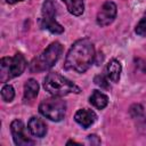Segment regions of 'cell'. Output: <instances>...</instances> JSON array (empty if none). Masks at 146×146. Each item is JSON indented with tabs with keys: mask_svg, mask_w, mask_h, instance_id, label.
I'll return each mask as SVG.
<instances>
[{
	"mask_svg": "<svg viewBox=\"0 0 146 146\" xmlns=\"http://www.w3.org/2000/svg\"><path fill=\"white\" fill-rule=\"evenodd\" d=\"M27 62L22 52H16L13 57H3L0 60V81L2 83L19 76L26 68Z\"/></svg>",
	"mask_w": 146,
	"mask_h": 146,
	"instance_id": "cell-4",
	"label": "cell"
},
{
	"mask_svg": "<svg viewBox=\"0 0 146 146\" xmlns=\"http://www.w3.org/2000/svg\"><path fill=\"white\" fill-rule=\"evenodd\" d=\"M121 72H122V66L121 63L117 59H111L108 62V64L105 67V73L108 80H111L114 83H117L120 81V76H121Z\"/></svg>",
	"mask_w": 146,
	"mask_h": 146,
	"instance_id": "cell-11",
	"label": "cell"
},
{
	"mask_svg": "<svg viewBox=\"0 0 146 146\" xmlns=\"http://www.w3.org/2000/svg\"><path fill=\"white\" fill-rule=\"evenodd\" d=\"M94 82H95V84H97V86L100 87V88L110 89L108 79H107V76H104L103 74H98V75H96L95 79H94Z\"/></svg>",
	"mask_w": 146,
	"mask_h": 146,
	"instance_id": "cell-16",
	"label": "cell"
},
{
	"mask_svg": "<svg viewBox=\"0 0 146 146\" xmlns=\"http://www.w3.org/2000/svg\"><path fill=\"white\" fill-rule=\"evenodd\" d=\"M68 10L70 14L74 16H81L84 11V3L83 0H62Z\"/></svg>",
	"mask_w": 146,
	"mask_h": 146,
	"instance_id": "cell-14",
	"label": "cell"
},
{
	"mask_svg": "<svg viewBox=\"0 0 146 146\" xmlns=\"http://www.w3.org/2000/svg\"><path fill=\"white\" fill-rule=\"evenodd\" d=\"M1 97L6 103H10L15 97V90H14L13 86L5 84L1 89Z\"/></svg>",
	"mask_w": 146,
	"mask_h": 146,
	"instance_id": "cell-15",
	"label": "cell"
},
{
	"mask_svg": "<svg viewBox=\"0 0 146 146\" xmlns=\"http://www.w3.org/2000/svg\"><path fill=\"white\" fill-rule=\"evenodd\" d=\"M10 131L14 139V143L17 146H31L34 145V140L31 139L26 133V128L24 123L16 119L10 123Z\"/></svg>",
	"mask_w": 146,
	"mask_h": 146,
	"instance_id": "cell-7",
	"label": "cell"
},
{
	"mask_svg": "<svg viewBox=\"0 0 146 146\" xmlns=\"http://www.w3.org/2000/svg\"><path fill=\"white\" fill-rule=\"evenodd\" d=\"M135 32L140 36H146V17L139 21V23L136 25Z\"/></svg>",
	"mask_w": 146,
	"mask_h": 146,
	"instance_id": "cell-17",
	"label": "cell"
},
{
	"mask_svg": "<svg viewBox=\"0 0 146 146\" xmlns=\"http://www.w3.org/2000/svg\"><path fill=\"white\" fill-rule=\"evenodd\" d=\"M74 120L75 122L81 125L83 129H88L90 125H92L95 123V121L97 120V115L94 111L88 110V108H81L79 110L75 115H74Z\"/></svg>",
	"mask_w": 146,
	"mask_h": 146,
	"instance_id": "cell-9",
	"label": "cell"
},
{
	"mask_svg": "<svg viewBox=\"0 0 146 146\" xmlns=\"http://www.w3.org/2000/svg\"><path fill=\"white\" fill-rule=\"evenodd\" d=\"M95 47L91 40L88 38L79 39L70 48L65 58L64 68L76 73H84L95 62Z\"/></svg>",
	"mask_w": 146,
	"mask_h": 146,
	"instance_id": "cell-1",
	"label": "cell"
},
{
	"mask_svg": "<svg viewBox=\"0 0 146 146\" xmlns=\"http://www.w3.org/2000/svg\"><path fill=\"white\" fill-rule=\"evenodd\" d=\"M89 102L96 108L103 110L108 104V97L104 92H102L99 90H92V92H91V95L89 97Z\"/></svg>",
	"mask_w": 146,
	"mask_h": 146,
	"instance_id": "cell-13",
	"label": "cell"
},
{
	"mask_svg": "<svg viewBox=\"0 0 146 146\" xmlns=\"http://www.w3.org/2000/svg\"><path fill=\"white\" fill-rule=\"evenodd\" d=\"M87 139H88V141H89L91 145H99V144H100V139H99L96 135H89Z\"/></svg>",
	"mask_w": 146,
	"mask_h": 146,
	"instance_id": "cell-19",
	"label": "cell"
},
{
	"mask_svg": "<svg viewBox=\"0 0 146 146\" xmlns=\"http://www.w3.org/2000/svg\"><path fill=\"white\" fill-rule=\"evenodd\" d=\"M43 88L52 96H66L68 94H80L81 88L71 80L60 75L57 72H50L43 80Z\"/></svg>",
	"mask_w": 146,
	"mask_h": 146,
	"instance_id": "cell-2",
	"label": "cell"
},
{
	"mask_svg": "<svg viewBox=\"0 0 146 146\" xmlns=\"http://www.w3.org/2000/svg\"><path fill=\"white\" fill-rule=\"evenodd\" d=\"M27 129H29V131H30V133L32 136L38 137V138H42L47 133V125H46V123L41 119H39L36 116H32L29 120Z\"/></svg>",
	"mask_w": 146,
	"mask_h": 146,
	"instance_id": "cell-10",
	"label": "cell"
},
{
	"mask_svg": "<svg viewBox=\"0 0 146 146\" xmlns=\"http://www.w3.org/2000/svg\"><path fill=\"white\" fill-rule=\"evenodd\" d=\"M63 52V46L55 41L50 43L40 55L34 57L29 65V68L32 73H40L47 70H50L56 62L59 59Z\"/></svg>",
	"mask_w": 146,
	"mask_h": 146,
	"instance_id": "cell-3",
	"label": "cell"
},
{
	"mask_svg": "<svg viewBox=\"0 0 146 146\" xmlns=\"http://www.w3.org/2000/svg\"><path fill=\"white\" fill-rule=\"evenodd\" d=\"M39 112L44 117L59 122L64 119L66 113V103L58 96H52L50 98L43 99L39 105Z\"/></svg>",
	"mask_w": 146,
	"mask_h": 146,
	"instance_id": "cell-5",
	"label": "cell"
},
{
	"mask_svg": "<svg viewBox=\"0 0 146 146\" xmlns=\"http://www.w3.org/2000/svg\"><path fill=\"white\" fill-rule=\"evenodd\" d=\"M40 26L54 34H60L64 32V27L56 21V6L51 0H44L42 5Z\"/></svg>",
	"mask_w": 146,
	"mask_h": 146,
	"instance_id": "cell-6",
	"label": "cell"
},
{
	"mask_svg": "<svg viewBox=\"0 0 146 146\" xmlns=\"http://www.w3.org/2000/svg\"><path fill=\"white\" fill-rule=\"evenodd\" d=\"M39 94V83L34 79H29L24 84V95L23 100L25 104L32 103Z\"/></svg>",
	"mask_w": 146,
	"mask_h": 146,
	"instance_id": "cell-12",
	"label": "cell"
},
{
	"mask_svg": "<svg viewBox=\"0 0 146 146\" xmlns=\"http://www.w3.org/2000/svg\"><path fill=\"white\" fill-rule=\"evenodd\" d=\"M21 1H24V0H6V2H8V3H16V2H21Z\"/></svg>",
	"mask_w": 146,
	"mask_h": 146,
	"instance_id": "cell-20",
	"label": "cell"
},
{
	"mask_svg": "<svg viewBox=\"0 0 146 146\" xmlns=\"http://www.w3.org/2000/svg\"><path fill=\"white\" fill-rule=\"evenodd\" d=\"M116 13H117V8L113 1L104 2L103 6L100 7L99 11L97 13V17H96L97 24L102 27L112 24L116 17Z\"/></svg>",
	"mask_w": 146,
	"mask_h": 146,
	"instance_id": "cell-8",
	"label": "cell"
},
{
	"mask_svg": "<svg viewBox=\"0 0 146 146\" xmlns=\"http://www.w3.org/2000/svg\"><path fill=\"white\" fill-rule=\"evenodd\" d=\"M144 108H143V106L141 105H139V104H135V105H132L131 107H130V114H131V116L132 117H139L141 114H143V111Z\"/></svg>",
	"mask_w": 146,
	"mask_h": 146,
	"instance_id": "cell-18",
	"label": "cell"
},
{
	"mask_svg": "<svg viewBox=\"0 0 146 146\" xmlns=\"http://www.w3.org/2000/svg\"><path fill=\"white\" fill-rule=\"evenodd\" d=\"M66 144H67V145H71V144H74V145H81L80 143H76V141H74V140H68Z\"/></svg>",
	"mask_w": 146,
	"mask_h": 146,
	"instance_id": "cell-21",
	"label": "cell"
}]
</instances>
